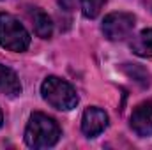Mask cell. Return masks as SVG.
Wrapping results in <instances>:
<instances>
[{
  "instance_id": "cell-1",
  "label": "cell",
  "mask_w": 152,
  "mask_h": 150,
  "mask_svg": "<svg viewBox=\"0 0 152 150\" xmlns=\"http://www.w3.org/2000/svg\"><path fill=\"white\" fill-rule=\"evenodd\" d=\"M62 131L51 117L41 111L30 115L25 129V143L30 149H50L58 141Z\"/></svg>"
},
{
  "instance_id": "cell-2",
  "label": "cell",
  "mask_w": 152,
  "mask_h": 150,
  "mask_svg": "<svg viewBox=\"0 0 152 150\" xmlns=\"http://www.w3.org/2000/svg\"><path fill=\"white\" fill-rule=\"evenodd\" d=\"M41 95L42 99L55 110L69 111L78 106V94L71 83L58 76H48L41 85Z\"/></svg>"
},
{
  "instance_id": "cell-3",
  "label": "cell",
  "mask_w": 152,
  "mask_h": 150,
  "mask_svg": "<svg viewBox=\"0 0 152 150\" xmlns=\"http://www.w3.org/2000/svg\"><path fill=\"white\" fill-rule=\"evenodd\" d=\"M0 46L9 51H27L30 46V34L25 25L9 12H0Z\"/></svg>"
},
{
  "instance_id": "cell-4",
  "label": "cell",
  "mask_w": 152,
  "mask_h": 150,
  "mask_svg": "<svg viewBox=\"0 0 152 150\" xmlns=\"http://www.w3.org/2000/svg\"><path fill=\"white\" fill-rule=\"evenodd\" d=\"M136 18L131 12H110L103 20V34L110 41H122L129 37L134 28Z\"/></svg>"
},
{
  "instance_id": "cell-5",
  "label": "cell",
  "mask_w": 152,
  "mask_h": 150,
  "mask_svg": "<svg viewBox=\"0 0 152 150\" xmlns=\"http://www.w3.org/2000/svg\"><path fill=\"white\" fill-rule=\"evenodd\" d=\"M108 127V115L97 106H90L83 111L81 117V131L88 138H96Z\"/></svg>"
},
{
  "instance_id": "cell-6",
  "label": "cell",
  "mask_w": 152,
  "mask_h": 150,
  "mask_svg": "<svg viewBox=\"0 0 152 150\" xmlns=\"http://www.w3.org/2000/svg\"><path fill=\"white\" fill-rule=\"evenodd\" d=\"M131 129L142 138L152 136V101H143L133 110Z\"/></svg>"
},
{
  "instance_id": "cell-7",
  "label": "cell",
  "mask_w": 152,
  "mask_h": 150,
  "mask_svg": "<svg viewBox=\"0 0 152 150\" xmlns=\"http://www.w3.org/2000/svg\"><path fill=\"white\" fill-rule=\"evenodd\" d=\"M0 94L9 97H16L21 94V83L16 73L4 64H0Z\"/></svg>"
},
{
  "instance_id": "cell-8",
  "label": "cell",
  "mask_w": 152,
  "mask_h": 150,
  "mask_svg": "<svg viewBox=\"0 0 152 150\" xmlns=\"http://www.w3.org/2000/svg\"><path fill=\"white\" fill-rule=\"evenodd\" d=\"M32 25H34V30L41 39H50L53 34V23H51V18L39 7L32 9Z\"/></svg>"
},
{
  "instance_id": "cell-9",
  "label": "cell",
  "mask_w": 152,
  "mask_h": 150,
  "mask_svg": "<svg viewBox=\"0 0 152 150\" xmlns=\"http://www.w3.org/2000/svg\"><path fill=\"white\" fill-rule=\"evenodd\" d=\"M131 50L140 57H152V28L142 30L131 41Z\"/></svg>"
},
{
  "instance_id": "cell-10",
  "label": "cell",
  "mask_w": 152,
  "mask_h": 150,
  "mask_svg": "<svg viewBox=\"0 0 152 150\" xmlns=\"http://www.w3.org/2000/svg\"><path fill=\"white\" fill-rule=\"evenodd\" d=\"M106 0H80V5H81V12L85 18H97V14L101 12L103 5H104Z\"/></svg>"
},
{
  "instance_id": "cell-11",
  "label": "cell",
  "mask_w": 152,
  "mask_h": 150,
  "mask_svg": "<svg viewBox=\"0 0 152 150\" xmlns=\"http://www.w3.org/2000/svg\"><path fill=\"white\" fill-rule=\"evenodd\" d=\"M127 74L131 76V78H134L136 81H140L143 87H147L149 83H151V76H149V73L142 67V66H138V64H124V67H122Z\"/></svg>"
},
{
  "instance_id": "cell-12",
  "label": "cell",
  "mask_w": 152,
  "mask_h": 150,
  "mask_svg": "<svg viewBox=\"0 0 152 150\" xmlns=\"http://www.w3.org/2000/svg\"><path fill=\"white\" fill-rule=\"evenodd\" d=\"M75 2L76 0H58V5H60L64 11H73V9H75Z\"/></svg>"
},
{
  "instance_id": "cell-13",
  "label": "cell",
  "mask_w": 152,
  "mask_h": 150,
  "mask_svg": "<svg viewBox=\"0 0 152 150\" xmlns=\"http://www.w3.org/2000/svg\"><path fill=\"white\" fill-rule=\"evenodd\" d=\"M2 124H4V117H2V111H0V127H2Z\"/></svg>"
}]
</instances>
